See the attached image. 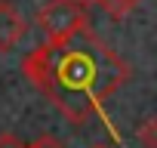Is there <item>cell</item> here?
Segmentation results:
<instances>
[{
	"instance_id": "obj_4",
	"label": "cell",
	"mask_w": 157,
	"mask_h": 148,
	"mask_svg": "<svg viewBox=\"0 0 157 148\" xmlns=\"http://www.w3.org/2000/svg\"><path fill=\"white\" fill-rule=\"evenodd\" d=\"M90 3H96L108 19H126L142 0H90Z\"/></svg>"
},
{
	"instance_id": "obj_3",
	"label": "cell",
	"mask_w": 157,
	"mask_h": 148,
	"mask_svg": "<svg viewBox=\"0 0 157 148\" xmlns=\"http://www.w3.org/2000/svg\"><path fill=\"white\" fill-rule=\"evenodd\" d=\"M28 34V22L16 3L0 0V53H13Z\"/></svg>"
},
{
	"instance_id": "obj_6",
	"label": "cell",
	"mask_w": 157,
	"mask_h": 148,
	"mask_svg": "<svg viewBox=\"0 0 157 148\" xmlns=\"http://www.w3.org/2000/svg\"><path fill=\"white\" fill-rule=\"evenodd\" d=\"M25 148H65V142H62V139H56V136H49V133H46V136H40V139H37V142H31V145H25Z\"/></svg>"
},
{
	"instance_id": "obj_1",
	"label": "cell",
	"mask_w": 157,
	"mask_h": 148,
	"mask_svg": "<svg viewBox=\"0 0 157 148\" xmlns=\"http://www.w3.org/2000/svg\"><path fill=\"white\" fill-rule=\"evenodd\" d=\"M22 74L68 120L86 123L102 114L108 96L129 80V65L90 25L65 37H46L22 59Z\"/></svg>"
},
{
	"instance_id": "obj_7",
	"label": "cell",
	"mask_w": 157,
	"mask_h": 148,
	"mask_svg": "<svg viewBox=\"0 0 157 148\" xmlns=\"http://www.w3.org/2000/svg\"><path fill=\"white\" fill-rule=\"evenodd\" d=\"M0 148H25V142L13 133H0Z\"/></svg>"
},
{
	"instance_id": "obj_8",
	"label": "cell",
	"mask_w": 157,
	"mask_h": 148,
	"mask_svg": "<svg viewBox=\"0 0 157 148\" xmlns=\"http://www.w3.org/2000/svg\"><path fill=\"white\" fill-rule=\"evenodd\" d=\"M90 148H114V145H108V142H96V145H90Z\"/></svg>"
},
{
	"instance_id": "obj_5",
	"label": "cell",
	"mask_w": 157,
	"mask_h": 148,
	"mask_svg": "<svg viewBox=\"0 0 157 148\" xmlns=\"http://www.w3.org/2000/svg\"><path fill=\"white\" fill-rule=\"evenodd\" d=\"M136 136H139V142H142L145 148H157V127H154V117H145L142 127L136 130Z\"/></svg>"
},
{
	"instance_id": "obj_2",
	"label": "cell",
	"mask_w": 157,
	"mask_h": 148,
	"mask_svg": "<svg viewBox=\"0 0 157 148\" xmlns=\"http://www.w3.org/2000/svg\"><path fill=\"white\" fill-rule=\"evenodd\" d=\"M37 25L46 37H65L90 25V3L86 0H49L37 13Z\"/></svg>"
}]
</instances>
